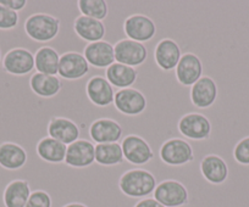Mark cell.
Returning a JSON list of instances; mask_svg holds the SVG:
<instances>
[{
    "label": "cell",
    "mask_w": 249,
    "mask_h": 207,
    "mask_svg": "<svg viewBox=\"0 0 249 207\" xmlns=\"http://www.w3.org/2000/svg\"><path fill=\"white\" fill-rule=\"evenodd\" d=\"M158 185L157 177L150 171L135 168L121 175L117 182L119 190L130 199H145L154 192Z\"/></svg>",
    "instance_id": "1"
},
{
    "label": "cell",
    "mask_w": 249,
    "mask_h": 207,
    "mask_svg": "<svg viewBox=\"0 0 249 207\" xmlns=\"http://www.w3.org/2000/svg\"><path fill=\"white\" fill-rule=\"evenodd\" d=\"M25 32L32 40L47 43L55 39L60 32V20L50 14L38 13L25 21Z\"/></svg>",
    "instance_id": "2"
},
{
    "label": "cell",
    "mask_w": 249,
    "mask_h": 207,
    "mask_svg": "<svg viewBox=\"0 0 249 207\" xmlns=\"http://www.w3.org/2000/svg\"><path fill=\"white\" fill-rule=\"evenodd\" d=\"M153 195L165 207H186L190 205V190L177 179H165L158 183Z\"/></svg>",
    "instance_id": "3"
},
{
    "label": "cell",
    "mask_w": 249,
    "mask_h": 207,
    "mask_svg": "<svg viewBox=\"0 0 249 207\" xmlns=\"http://www.w3.org/2000/svg\"><path fill=\"white\" fill-rule=\"evenodd\" d=\"M159 156L165 165L178 167L192 162L195 160V151L192 145L187 140L171 138L162 143L159 150Z\"/></svg>",
    "instance_id": "4"
},
{
    "label": "cell",
    "mask_w": 249,
    "mask_h": 207,
    "mask_svg": "<svg viewBox=\"0 0 249 207\" xmlns=\"http://www.w3.org/2000/svg\"><path fill=\"white\" fill-rule=\"evenodd\" d=\"M177 128L184 138L196 142L210 139L213 133L210 120L199 112H188L182 116L177 123Z\"/></svg>",
    "instance_id": "5"
},
{
    "label": "cell",
    "mask_w": 249,
    "mask_h": 207,
    "mask_svg": "<svg viewBox=\"0 0 249 207\" xmlns=\"http://www.w3.org/2000/svg\"><path fill=\"white\" fill-rule=\"evenodd\" d=\"M121 147L124 160L131 165H147L154 159V152L149 143L137 134L126 135L122 139Z\"/></svg>",
    "instance_id": "6"
},
{
    "label": "cell",
    "mask_w": 249,
    "mask_h": 207,
    "mask_svg": "<svg viewBox=\"0 0 249 207\" xmlns=\"http://www.w3.org/2000/svg\"><path fill=\"white\" fill-rule=\"evenodd\" d=\"M114 49L115 61L130 67H138L143 65L148 59L147 47L143 43L135 42L128 38L119 40L114 45Z\"/></svg>",
    "instance_id": "7"
},
{
    "label": "cell",
    "mask_w": 249,
    "mask_h": 207,
    "mask_svg": "<svg viewBox=\"0 0 249 207\" xmlns=\"http://www.w3.org/2000/svg\"><path fill=\"white\" fill-rule=\"evenodd\" d=\"M112 105L122 115L138 116L147 109V97L136 88H126L115 93Z\"/></svg>",
    "instance_id": "8"
},
{
    "label": "cell",
    "mask_w": 249,
    "mask_h": 207,
    "mask_svg": "<svg viewBox=\"0 0 249 207\" xmlns=\"http://www.w3.org/2000/svg\"><path fill=\"white\" fill-rule=\"evenodd\" d=\"M124 32L128 39L144 44L157 34V25L149 16L133 14L124 20Z\"/></svg>",
    "instance_id": "9"
},
{
    "label": "cell",
    "mask_w": 249,
    "mask_h": 207,
    "mask_svg": "<svg viewBox=\"0 0 249 207\" xmlns=\"http://www.w3.org/2000/svg\"><path fill=\"white\" fill-rule=\"evenodd\" d=\"M1 66L11 76L30 75L35 70V54L26 48H13L4 55Z\"/></svg>",
    "instance_id": "10"
},
{
    "label": "cell",
    "mask_w": 249,
    "mask_h": 207,
    "mask_svg": "<svg viewBox=\"0 0 249 207\" xmlns=\"http://www.w3.org/2000/svg\"><path fill=\"white\" fill-rule=\"evenodd\" d=\"M200 175L205 182L212 185H222L230 175V168L226 160L216 154H209L200 161Z\"/></svg>",
    "instance_id": "11"
},
{
    "label": "cell",
    "mask_w": 249,
    "mask_h": 207,
    "mask_svg": "<svg viewBox=\"0 0 249 207\" xmlns=\"http://www.w3.org/2000/svg\"><path fill=\"white\" fill-rule=\"evenodd\" d=\"M95 162V145L86 139H78L68 145L65 163L73 168L89 167Z\"/></svg>",
    "instance_id": "12"
},
{
    "label": "cell",
    "mask_w": 249,
    "mask_h": 207,
    "mask_svg": "<svg viewBox=\"0 0 249 207\" xmlns=\"http://www.w3.org/2000/svg\"><path fill=\"white\" fill-rule=\"evenodd\" d=\"M89 72V64L83 54L77 51H68L60 55L57 75L66 80H76L85 77Z\"/></svg>",
    "instance_id": "13"
},
{
    "label": "cell",
    "mask_w": 249,
    "mask_h": 207,
    "mask_svg": "<svg viewBox=\"0 0 249 207\" xmlns=\"http://www.w3.org/2000/svg\"><path fill=\"white\" fill-rule=\"evenodd\" d=\"M175 70L177 82L184 87H192L203 77L202 60L193 53L183 54Z\"/></svg>",
    "instance_id": "14"
},
{
    "label": "cell",
    "mask_w": 249,
    "mask_h": 207,
    "mask_svg": "<svg viewBox=\"0 0 249 207\" xmlns=\"http://www.w3.org/2000/svg\"><path fill=\"white\" fill-rule=\"evenodd\" d=\"M86 94L93 105L98 108H107L114 104V87L103 76L89 78L86 84Z\"/></svg>",
    "instance_id": "15"
},
{
    "label": "cell",
    "mask_w": 249,
    "mask_h": 207,
    "mask_svg": "<svg viewBox=\"0 0 249 207\" xmlns=\"http://www.w3.org/2000/svg\"><path fill=\"white\" fill-rule=\"evenodd\" d=\"M219 95L216 82L209 76H203L191 87V101L198 109H209L215 104Z\"/></svg>",
    "instance_id": "16"
},
{
    "label": "cell",
    "mask_w": 249,
    "mask_h": 207,
    "mask_svg": "<svg viewBox=\"0 0 249 207\" xmlns=\"http://www.w3.org/2000/svg\"><path fill=\"white\" fill-rule=\"evenodd\" d=\"M83 56L89 66L95 68H107L115 64V49L107 40L89 43L83 50Z\"/></svg>",
    "instance_id": "17"
},
{
    "label": "cell",
    "mask_w": 249,
    "mask_h": 207,
    "mask_svg": "<svg viewBox=\"0 0 249 207\" xmlns=\"http://www.w3.org/2000/svg\"><path fill=\"white\" fill-rule=\"evenodd\" d=\"M124 129L117 121L111 118H98L93 121L89 127V135L97 144L119 143L122 138Z\"/></svg>",
    "instance_id": "18"
},
{
    "label": "cell",
    "mask_w": 249,
    "mask_h": 207,
    "mask_svg": "<svg viewBox=\"0 0 249 207\" xmlns=\"http://www.w3.org/2000/svg\"><path fill=\"white\" fill-rule=\"evenodd\" d=\"M182 58V51L177 42L171 38H164L157 44L154 50L155 64L162 71H172L178 65Z\"/></svg>",
    "instance_id": "19"
},
{
    "label": "cell",
    "mask_w": 249,
    "mask_h": 207,
    "mask_svg": "<svg viewBox=\"0 0 249 207\" xmlns=\"http://www.w3.org/2000/svg\"><path fill=\"white\" fill-rule=\"evenodd\" d=\"M47 132L50 138L65 145H70L80 139L81 130L77 123L66 117H53L48 123Z\"/></svg>",
    "instance_id": "20"
},
{
    "label": "cell",
    "mask_w": 249,
    "mask_h": 207,
    "mask_svg": "<svg viewBox=\"0 0 249 207\" xmlns=\"http://www.w3.org/2000/svg\"><path fill=\"white\" fill-rule=\"evenodd\" d=\"M32 194V187L26 179H13L3 190V204L5 207H26Z\"/></svg>",
    "instance_id": "21"
},
{
    "label": "cell",
    "mask_w": 249,
    "mask_h": 207,
    "mask_svg": "<svg viewBox=\"0 0 249 207\" xmlns=\"http://www.w3.org/2000/svg\"><path fill=\"white\" fill-rule=\"evenodd\" d=\"M27 151L18 143L4 142L0 144V167L6 171H18L27 163Z\"/></svg>",
    "instance_id": "22"
},
{
    "label": "cell",
    "mask_w": 249,
    "mask_h": 207,
    "mask_svg": "<svg viewBox=\"0 0 249 207\" xmlns=\"http://www.w3.org/2000/svg\"><path fill=\"white\" fill-rule=\"evenodd\" d=\"M73 31L81 39L89 43L103 40L107 34V28L103 21L80 15L73 21Z\"/></svg>",
    "instance_id": "23"
},
{
    "label": "cell",
    "mask_w": 249,
    "mask_h": 207,
    "mask_svg": "<svg viewBox=\"0 0 249 207\" xmlns=\"http://www.w3.org/2000/svg\"><path fill=\"white\" fill-rule=\"evenodd\" d=\"M105 78L112 87L119 88V90L126 89V88H132L136 83L138 78V71L135 67L115 63L107 68Z\"/></svg>",
    "instance_id": "24"
},
{
    "label": "cell",
    "mask_w": 249,
    "mask_h": 207,
    "mask_svg": "<svg viewBox=\"0 0 249 207\" xmlns=\"http://www.w3.org/2000/svg\"><path fill=\"white\" fill-rule=\"evenodd\" d=\"M68 145L62 144L50 137H45L37 143L36 152L40 160L48 163H62L65 162Z\"/></svg>",
    "instance_id": "25"
},
{
    "label": "cell",
    "mask_w": 249,
    "mask_h": 207,
    "mask_svg": "<svg viewBox=\"0 0 249 207\" xmlns=\"http://www.w3.org/2000/svg\"><path fill=\"white\" fill-rule=\"evenodd\" d=\"M30 87L36 95L40 97L55 96L62 89V82L57 76L43 75V73L36 72L30 78Z\"/></svg>",
    "instance_id": "26"
},
{
    "label": "cell",
    "mask_w": 249,
    "mask_h": 207,
    "mask_svg": "<svg viewBox=\"0 0 249 207\" xmlns=\"http://www.w3.org/2000/svg\"><path fill=\"white\" fill-rule=\"evenodd\" d=\"M60 54L49 45L39 48L35 54V70L38 73L56 76L59 72Z\"/></svg>",
    "instance_id": "27"
},
{
    "label": "cell",
    "mask_w": 249,
    "mask_h": 207,
    "mask_svg": "<svg viewBox=\"0 0 249 207\" xmlns=\"http://www.w3.org/2000/svg\"><path fill=\"white\" fill-rule=\"evenodd\" d=\"M124 152L121 144L110 143V144L95 145V162L100 166L110 167V166L121 165L124 162Z\"/></svg>",
    "instance_id": "28"
},
{
    "label": "cell",
    "mask_w": 249,
    "mask_h": 207,
    "mask_svg": "<svg viewBox=\"0 0 249 207\" xmlns=\"http://www.w3.org/2000/svg\"><path fill=\"white\" fill-rule=\"evenodd\" d=\"M78 10L81 15L103 21L107 17L109 6L104 0H78Z\"/></svg>",
    "instance_id": "29"
},
{
    "label": "cell",
    "mask_w": 249,
    "mask_h": 207,
    "mask_svg": "<svg viewBox=\"0 0 249 207\" xmlns=\"http://www.w3.org/2000/svg\"><path fill=\"white\" fill-rule=\"evenodd\" d=\"M18 14L5 6L0 5V31H10L18 27Z\"/></svg>",
    "instance_id": "30"
},
{
    "label": "cell",
    "mask_w": 249,
    "mask_h": 207,
    "mask_svg": "<svg viewBox=\"0 0 249 207\" xmlns=\"http://www.w3.org/2000/svg\"><path fill=\"white\" fill-rule=\"evenodd\" d=\"M233 160L241 166H249V137L239 140L232 151Z\"/></svg>",
    "instance_id": "31"
},
{
    "label": "cell",
    "mask_w": 249,
    "mask_h": 207,
    "mask_svg": "<svg viewBox=\"0 0 249 207\" xmlns=\"http://www.w3.org/2000/svg\"><path fill=\"white\" fill-rule=\"evenodd\" d=\"M26 207H53L52 196L45 190H33Z\"/></svg>",
    "instance_id": "32"
},
{
    "label": "cell",
    "mask_w": 249,
    "mask_h": 207,
    "mask_svg": "<svg viewBox=\"0 0 249 207\" xmlns=\"http://www.w3.org/2000/svg\"><path fill=\"white\" fill-rule=\"evenodd\" d=\"M0 5L5 6V8L15 11V13H18L26 8L27 1L26 0H0Z\"/></svg>",
    "instance_id": "33"
},
{
    "label": "cell",
    "mask_w": 249,
    "mask_h": 207,
    "mask_svg": "<svg viewBox=\"0 0 249 207\" xmlns=\"http://www.w3.org/2000/svg\"><path fill=\"white\" fill-rule=\"evenodd\" d=\"M135 207H165L160 202H158L154 197H145V199L140 200L136 204Z\"/></svg>",
    "instance_id": "34"
},
{
    "label": "cell",
    "mask_w": 249,
    "mask_h": 207,
    "mask_svg": "<svg viewBox=\"0 0 249 207\" xmlns=\"http://www.w3.org/2000/svg\"><path fill=\"white\" fill-rule=\"evenodd\" d=\"M64 207H87V206H86V205H83V204H80V202H72V204L65 205Z\"/></svg>",
    "instance_id": "35"
},
{
    "label": "cell",
    "mask_w": 249,
    "mask_h": 207,
    "mask_svg": "<svg viewBox=\"0 0 249 207\" xmlns=\"http://www.w3.org/2000/svg\"><path fill=\"white\" fill-rule=\"evenodd\" d=\"M3 61V54H1V50H0V64Z\"/></svg>",
    "instance_id": "36"
}]
</instances>
